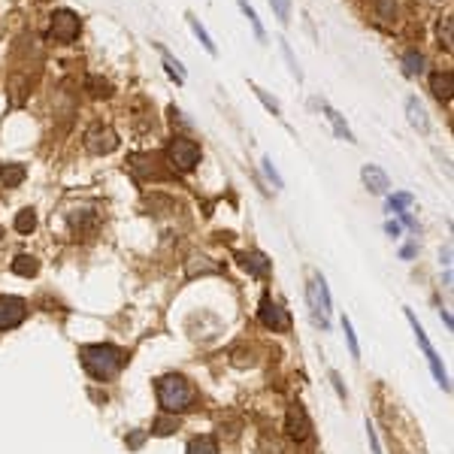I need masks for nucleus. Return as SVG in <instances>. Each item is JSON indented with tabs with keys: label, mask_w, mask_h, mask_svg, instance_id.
Here are the masks:
<instances>
[{
	"label": "nucleus",
	"mask_w": 454,
	"mask_h": 454,
	"mask_svg": "<svg viewBox=\"0 0 454 454\" xmlns=\"http://www.w3.org/2000/svg\"><path fill=\"white\" fill-rule=\"evenodd\" d=\"M82 30V22L73 9H55L52 13V25H49V37L58 39V43H73Z\"/></svg>",
	"instance_id": "obj_4"
},
{
	"label": "nucleus",
	"mask_w": 454,
	"mask_h": 454,
	"mask_svg": "<svg viewBox=\"0 0 454 454\" xmlns=\"http://www.w3.org/2000/svg\"><path fill=\"white\" fill-rule=\"evenodd\" d=\"M88 91L94 97H109L113 94V85H109L106 79H100V76H88Z\"/></svg>",
	"instance_id": "obj_23"
},
{
	"label": "nucleus",
	"mask_w": 454,
	"mask_h": 454,
	"mask_svg": "<svg viewBox=\"0 0 454 454\" xmlns=\"http://www.w3.org/2000/svg\"><path fill=\"white\" fill-rule=\"evenodd\" d=\"M0 237H4V227H0Z\"/></svg>",
	"instance_id": "obj_38"
},
{
	"label": "nucleus",
	"mask_w": 454,
	"mask_h": 454,
	"mask_svg": "<svg viewBox=\"0 0 454 454\" xmlns=\"http://www.w3.org/2000/svg\"><path fill=\"white\" fill-rule=\"evenodd\" d=\"M367 439H370V446H372V454H382V446H379V436H376V427L367 421Z\"/></svg>",
	"instance_id": "obj_34"
},
{
	"label": "nucleus",
	"mask_w": 454,
	"mask_h": 454,
	"mask_svg": "<svg viewBox=\"0 0 454 454\" xmlns=\"http://www.w3.org/2000/svg\"><path fill=\"white\" fill-rule=\"evenodd\" d=\"M185 454H218V446L212 436H197L188 442V451Z\"/></svg>",
	"instance_id": "obj_19"
},
{
	"label": "nucleus",
	"mask_w": 454,
	"mask_h": 454,
	"mask_svg": "<svg viewBox=\"0 0 454 454\" xmlns=\"http://www.w3.org/2000/svg\"><path fill=\"white\" fill-rule=\"evenodd\" d=\"M309 306H312V318H315V324L321 327H330V294H327V285H324V279L315 276L312 279V285H309Z\"/></svg>",
	"instance_id": "obj_7"
},
{
	"label": "nucleus",
	"mask_w": 454,
	"mask_h": 454,
	"mask_svg": "<svg viewBox=\"0 0 454 454\" xmlns=\"http://www.w3.org/2000/svg\"><path fill=\"white\" fill-rule=\"evenodd\" d=\"M37 227V212L34 209H22L15 215V230L18 234H30V230Z\"/></svg>",
	"instance_id": "obj_22"
},
{
	"label": "nucleus",
	"mask_w": 454,
	"mask_h": 454,
	"mask_svg": "<svg viewBox=\"0 0 454 454\" xmlns=\"http://www.w3.org/2000/svg\"><path fill=\"white\" fill-rule=\"evenodd\" d=\"M270 6L276 9V15H279L282 25L291 22V0H270Z\"/></svg>",
	"instance_id": "obj_28"
},
{
	"label": "nucleus",
	"mask_w": 454,
	"mask_h": 454,
	"mask_svg": "<svg viewBox=\"0 0 454 454\" xmlns=\"http://www.w3.org/2000/svg\"><path fill=\"white\" fill-rule=\"evenodd\" d=\"M264 170H267V176L272 179V185H276V188L285 185V182H282V176L276 173V167H272V160H270V158H264Z\"/></svg>",
	"instance_id": "obj_31"
},
{
	"label": "nucleus",
	"mask_w": 454,
	"mask_h": 454,
	"mask_svg": "<svg viewBox=\"0 0 454 454\" xmlns=\"http://www.w3.org/2000/svg\"><path fill=\"white\" fill-rule=\"evenodd\" d=\"M330 382H333V388H336L339 400H346V397H348V391H346V385H342V379H339V372H336V370H330Z\"/></svg>",
	"instance_id": "obj_33"
},
{
	"label": "nucleus",
	"mask_w": 454,
	"mask_h": 454,
	"mask_svg": "<svg viewBox=\"0 0 454 454\" xmlns=\"http://www.w3.org/2000/svg\"><path fill=\"white\" fill-rule=\"evenodd\" d=\"M155 388H158L160 406H164L167 412H182L194 403V388H191V382L182 379V376H173V372H170V376H160Z\"/></svg>",
	"instance_id": "obj_2"
},
{
	"label": "nucleus",
	"mask_w": 454,
	"mask_h": 454,
	"mask_svg": "<svg viewBox=\"0 0 454 454\" xmlns=\"http://www.w3.org/2000/svg\"><path fill=\"white\" fill-rule=\"evenodd\" d=\"M282 52H285V61H288V67H291V73H294V76L300 79L303 73H300V67H297V61H294V52H291V46H288V43H282Z\"/></svg>",
	"instance_id": "obj_30"
},
{
	"label": "nucleus",
	"mask_w": 454,
	"mask_h": 454,
	"mask_svg": "<svg viewBox=\"0 0 454 454\" xmlns=\"http://www.w3.org/2000/svg\"><path fill=\"white\" fill-rule=\"evenodd\" d=\"M139 442H143V433H137V436H130V448H137Z\"/></svg>",
	"instance_id": "obj_37"
},
{
	"label": "nucleus",
	"mask_w": 454,
	"mask_h": 454,
	"mask_svg": "<svg viewBox=\"0 0 454 454\" xmlns=\"http://www.w3.org/2000/svg\"><path fill=\"white\" fill-rule=\"evenodd\" d=\"M188 272H191V276H194V272H197V264H191V267H188ZM200 272H215V267H209V264H200Z\"/></svg>",
	"instance_id": "obj_35"
},
{
	"label": "nucleus",
	"mask_w": 454,
	"mask_h": 454,
	"mask_svg": "<svg viewBox=\"0 0 454 454\" xmlns=\"http://www.w3.org/2000/svg\"><path fill=\"white\" fill-rule=\"evenodd\" d=\"M79 358H82V367L88 370V376H94L100 382L113 379L125 367V355L115 346H85L79 348Z\"/></svg>",
	"instance_id": "obj_1"
},
{
	"label": "nucleus",
	"mask_w": 454,
	"mask_h": 454,
	"mask_svg": "<svg viewBox=\"0 0 454 454\" xmlns=\"http://www.w3.org/2000/svg\"><path fill=\"white\" fill-rule=\"evenodd\" d=\"M13 272H15V276H25V279L37 276V272H39V260L34 255H18L13 260Z\"/></svg>",
	"instance_id": "obj_17"
},
{
	"label": "nucleus",
	"mask_w": 454,
	"mask_h": 454,
	"mask_svg": "<svg viewBox=\"0 0 454 454\" xmlns=\"http://www.w3.org/2000/svg\"><path fill=\"white\" fill-rule=\"evenodd\" d=\"M406 318H409L412 330H415V339H418V346H421V351H424V358H427V363H430L433 376H436V382H439V388H442V391H448L451 385H448V376H446V370H442V363H439V355H436V348L430 346L427 333H424V327L418 324V318L412 315V312H406Z\"/></svg>",
	"instance_id": "obj_5"
},
{
	"label": "nucleus",
	"mask_w": 454,
	"mask_h": 454,
	"mask_svg": "<svg viewBox=\"0 0 454 454\" xmlns=\"http://www.w3.org/2000/svg\"><path fill=\"white\" fill-rule=\"evenodd\" d=\"M409 203H412V197H409V194H397V197H391V209H393V212H403Z\"/></svg>",
	"instance_id": "obj_32"
},
{
	"label": "nucleus",
	"mask_w": 454,
	"mask_h": 454,
	"mask_svg": "<svg viewBox=\"0 0 454 454\" xmlns=\"http://www.w3.org/2000/svg\"><path fill=\"white\" fill-rule=\"evenodd\" d=\"M27 315V303L22 297H6L0 294V330H13L25 321Z\"/></svg>",
	"instance_id": "obj_8"
},
{
	"label": "nucleus",
	"mask_w": 454,
	"mask_h": 454,
	"mask_svg": "<svg viewBox=\"0 0 454 454\" xmlns=\"http://www.w3.org/2000/svg\"><path fill=\"white\" fill-rule=\"evenodd\" d=\"M439 46L446 49V52H451V15H446L439 22Z\"/></svg>",
	"instance_id": "obj_26"
},
{
	"label": "nucleus",
	"mask_w": 454,
	"mask_h": 454,
	"mask_svg": "<svg viewBox=\"0 0 454 454\" xmlns=\"http://www.w3.org/2000/svg\"><path fill=\"white\" fill-rule=\"evenodd\" d=\"M342 330H346V342H348V348H351V358L360 360V346H358V336H355V330H351V321L348 318H342Z\"/></svg>",
	"instance_id": "obj_25"
},
{
	"label": "nucleus",
	"mask_w": 454,
	"mask_h": 454,
	"mask_svg": "<svg viewBox=\"0 0 454 454\" xmlns=\"http://www.w3.org/2000/svg\"><path fill=\"white\" fill-rule=\"evenodd\" d=\"M85 149L91 155H113L118 149V134L109 125H91L85 130Z\"/></svg>",
	"instance_id": "obj_6"
},
{
	"label": "nucleus",
	"mask_w": 454,
	"mask_h": 454,
	"mask_svg": "<svg viewBox=\"0 0 454 454\" xmlns=\"http://www.w3.org/2000/svg\"><path fill=\"white\" fill-rule=\"evenodd\" d=\"M321 109H324V115L330 118V125H333V130H336V137L339 139H346V143H355V134H351V127L346 125V118H342L336 109L333 106H327V103H321Z\"/></svg>",
	"instance_id": "obj_14"
},
{
	"label": "nucleus",
	"mask_w": 454,
	"mask_h": 454,
	"mask_svg": "<svg viewBox=\"0 0 454 454\" xmlns=\"http://www.w3.org/2000/svg\"><path fill=\"white\" fill-rule=\"evenodd\" d=\"M188 25H191V30H194V37L200 39V43H203V49H206V52H209V55H215L218 49H215V43H212V37L206 34V27L200 25V22H197L194 15H188Z\"/></svg>",
	"instance_id": "obj_20"
},
{
	"label": "nucleus",
	"mask_w": 454,
	"mask_h": 454,
	"mask_svg": "<svg viewBox=\"0 0 454 454\" xmlns=\"http://www.w3.org/2000/svg\"><path fill=\"white\" fill-rule=\"evenodd\" d=\"M25 176H27L25 164H6L4 170H0V185L4 188H18L25 182Z\"/></svg>",
	"instance_id": "obj_16"
},
{
	"label": "nucleus",
	"mask_w": 454,
	"mask_h": 454,
	"mask_svg": "<svg viewBox=\"0 0 454 454\" xmlns=\"http://www.w3.org/2000/svg\"><path fill=\"white\" fill-rule=\"evenodd\" d=\"M403 70H406V76H421L424 73V55L421 52H406L403 55Z\"/></svg>",
	"instance_id": "obj_21"
},
{
	"label": "nucleus",
	"mask_w": 454,
	"mask_h": 454,
	"mask_svg": "<svg viewBox=\"0 0 454 454\" xmlns=\"http://www.w3.org/2000/svg\"><path fill=\"white\" fill-rule=\"evenodd\" d=\"M255 94H258V100H260V103H264V106L270 109L272 115H282V106H279V100H276V97H270L267 91H264V88H258V85H255Z\"/></svg>",
	"instance_id": "obj_27"
},
{
	"label": "nucleus",
	"mask_w": 454,
	"mask_h": 454,
	"mask_svg": "<svg viewBox=\"0 0 454 454\" xmlns=\"http://www.w3.org/2000/svg\"><path fill=\"white\" fill-rule=\"evenodd\" d=\"M239 267L248 272V276L255 279H267L270 276V258L264 255V251H239L237 255Z\"/></svg>",
	"instance_id": "obj_11"
},
{
	"label": "nucleus",
	"mask_w": 454,
	"mask_h": 454,
	"mask_svg": "<svg viewBox=\"0 0 454 454\" xmlns=\"http://www.w3.org/2000/svg\"><path fill=\"white\" fill-rule=\"evenodd\" d=\"M385 230H388L391 237H400V225H397V221H388V225H385Z\"/></svg>",
	"instance_id": "obj_36"
},
{
	"label": "nucleus",
	"mask_w": 454,
	"mask_h": 454,
	"mask_svg": "<svg viewBox=\"0 0 454 454\" xmlns=\"http://www.w3.org/2000/svg\"><path fill=\"white\" fill-rule=\"evenodd\" d=\"M237 4H239V9H242V15L248 18V25H251V30H255V37L260 39V43H264V39H267L264 25H260V18H258L255 9H251V4H248V0H237Z\"/></svg>",
	"instance_id": "obj_18"
},
{
	"label": "nucleus",
	"mask_w": 454,
	"mask_h": 454,
	"mask_svg": "<svg viewBox=\"0 0 454 454\" xmlns=\"http://www.w3.org/2000/svg\"><path fill=\"white\" fill-rule=\"evenodd\" d=\"M167 160H170V167L173 170H179V173H191V170L200 164V146L194 143V139H188V137L170 139Z\"/></svg>",
	"instance_id": "obj_3"
},
{
	"label": "nucleus",
	"mask_w": 454,
	"mask_h": 454,
	"mask_svg": "<svg viewBox=\"0 0 454 454\" xmlns=\"http://www.w3.org/2000/svg\"><path fill=\"white\" fill-rule=\"evenodd\" d=\"M430 91H433V97L442 100V103H448L451 94H454V76L448 73H433L430 76Z\"/></svg>",
	"instance_id": "obj_13"
},
{
	"label": "nucleus",
	"mask_w": 454,
	"mask_h": 454,
	"mask_svg": "<svg viewBox=\"0 0 454 454\" xmlns=\"http://www.w3.org/2000/svg\"><path fill=\"white\" fill-rule=\"evenodd\" d=\"M173 430H176V418H158L151 433H155V436H170Z\"/></svg>",
	"instance_id": "obj_29"
},
{
	"label": "nucleus",
	"mask_w": 454,
	"mask_h": 454,
	"mask_svg": "<svg viewBox=\"0 0 454 454\" xmlns=\"http://www.w3.org/2000/svg\"><path fill=\"white\" fill-rule=\"evenodd\" d=\"M285 430H288V436L294 439V442H303V439L309 436L312 421H309L306 409H303L300 403H291V406H288V415H285Z\"/></svg>",
	"instance_id": "obj_9"
},
{
	"label": "nucleus",
	"mask_w": 454,
	"mask_h": 454,
	"mask_svg": "<svg viewBox=\"0 0 454 454\" xmlns=\"http://www.w3.org/2000/svg\"><path fill=\"white\" fill-rule=\"evenodd\" d=\"M360 179H363V185H367L372 194H385V191L391 188L388 185V176L382 173V167H376V164H363Z\"/></svg>",
	"instance_id": "obj_12"
},
{
	"label": "nucleus",
	"mask_w": 454,
	"mask_h": 454,
	"mask_svg": "<svg viewBox=\"0 0 454 454\" xmlns=\"http://www.w3.org/2000/svg\"><path fill=\"white\" fill-rule=\"evenodd\" d=\"M164 67H167V76H170V79H176L179 85L185 82V67H182L179 61H173V58H170L167 52H164Z\"/></svg>",
	"instance_id": "obj_24"
},
{
	"label": "nucleus",
	"mask_w": 454,
	"mask_h": 454,
	"mask_svg": "<svg viewBox=\"0 0 454 454\" xmlns=\"http://www.w3.org/2000/svg\"><path fill=\"white\" fill-rule=\"evenodd\" d=\"M260 321H264V327L276 330V333H282V330H288V327H291V318H288V312L282 309L279 303H272L270 297H264V300H260Z\"/></svg>",
	"instance_id": "obj_10"
},
{
	"label": "nucleus",
	"mask_w": 454,
	"mask_h": 454,
	"mask_svg": "<svg viewBox=\"0 0 454 454\" xmlns=\"http://www.w3.org/2000/svg\"><path fill=\"white\" fill-rule=\"evenodd\" d=\"M406 115H409V125H412V127H418L421 134L430 127L427 113H424V106L418 103V97H409V100H406Z\"/></svg>",
	"instance_id": "obj_15"
}]
</instances>
